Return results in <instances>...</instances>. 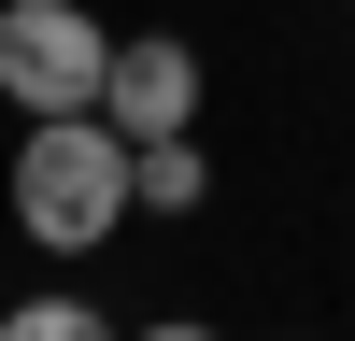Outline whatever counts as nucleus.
<instances>
[{
    "label": "nucleus",
    "instance_id": "nucleus-1",
    "mask_svg": "<svg viewBox=\"0 0 355 341\" xmlns=\"http://www.w3.org/2000/svg\"><path fill=\"white\" fill-rule=\"evenodd\" d=\"M128 128L114 114H28V157H15V227L43 256H100L128 227Z\"/></svg>",
    "mask_w": 355,
    "mask_h": 341
},
{
    "label": "nucleus",
    "instance_id": "nucleus-2",
    "mask_svg": "<svg viewBox=\"0 0 355 341\" xmlns=\"http://www.w3.org/2000/svg\"><path fill=\"white\" fill-rule=\"evenodd\" d=\"M114 85V28L85 0H0V100L15 114H100Z\"/></svg>",
    "mask_w": 355,
    "mask_h": 341
},
{
    "label": "nucleus",
    "instance_id": "nucleus-3",
    "mask_svg": "<svg viewBox=\"0 0 355 341\" xmlns=\"http://www.w3.org/2000/svg\"><path fill=\"white\" fill-rule=\"evenodd\" d=\"M100 114H114L128 142H171V128H199V43H171V28L114 43V85H100Z\"/></svg>",
    "mask_w": 355,
    "mask_h": 341
},
{
    "label": "nucleus",
    "instance_id": "nucleus-4",
    "mask_svg": "<svg viewBox=\"0 0 355 341\" xmlns=\"http://www.w3.org/2000/svg\"><path fill=\"white\" fill-rule=\"evenodd\" d=\"M128 185H142V213H199V199H214V157H199V128L128 142Z\"/></svg>",
    "mask_w": 355,
    "mask_h": 341
},
{
    "label": "nucleus",
    "instance_id": "nucleus-5",
    "mask_svg": "<svg viewBox=\"0 0 355 341\" xmlns=\"http://www.w3.org/2000/svg\"><path fill=\"white\" fill-rule=\"evenodd\" d=\"M0 341H114V327H100L85 299H15V313H0Z\"/></svg>",
    "mask_w": 355,
    "mask_h": 341
},
{
    "label": "nucleus",
    "instance_id": "nucleus-6",
    "mask_svg": "<svg viewBox=\"0 0 355 341\" xmlns=\"http://www.w3.org/2000/svg\"><path fill=\"white\" fill-rule=\"evenodd\" d=\"M142 341H214V327H185V313H171V327H142Z\"/></svg>",
    "mask_w": 355,
    "mask_h": 341
}]
</instances>
